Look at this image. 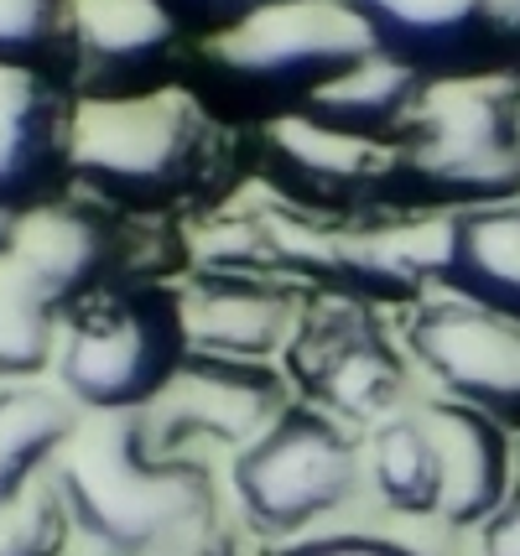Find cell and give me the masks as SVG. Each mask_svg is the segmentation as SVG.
I'll list each match as a JSON object with an SVG mask.
<instances>
[{
  "label": "cell",
  "mask_w": 520,
  "mask_h": 556,
  "mask_svg": "<svg viewBox=\"0 0 520 556\" xmlns=\"http://www.w3.org/2000/svg\"><path fill=\"white\" fill-rule=\"evenodd\" d=\"M250 182V130L199 89L167 84L136 99H78L68 193L125 218L182 224Z\"/></svg>",
  "instance_id": "6da1fadb"
},
{
  "label": "cell",
  "mask_w": 520,
  "mask_h": 556,
  "mask_svg": "<svg viewBox=\"0 0 520 556\" xmlns=\"http://www.w3.org/2000/svg\"><path fill=\"white\" fill-rule=\"evenodd\" d=\"M74 535L100 556H156L219 520L214 468L151 427L147 412L89 416L52 463Z\"/></svg>",
  "instance_id": "7a4b0ae2"
},
{
  "label": "cell",
  "mask_w": 520,
  "mask_h": 556,
  "mask_svg": "<svg viewBox=\"0 0 520 556\" xmlns=\"http://www.w3.org/2000/svg\"><path fill=\"white\" fill-rule=\"evenodd\" d=\"M365 58H375V37L344 0H271L188 52L182 84L255 130L297 115Z\"/></svg>",
  "instance_id": "3957f363"
},
{
  "label": "cell",
  "mask_w": 520,
  "mask_h": 556,
  "mask_svg": "<svg viewBox=\"0 0 520 556\" xmlns=\"http://www.w3.org/2000/svg\"><path fill=\"white\" fill-rule=\"evenodd\" d=\"M520 203V78L427 84L391 141V214H473Z\"/></svg>",
  "instance_id": "277c9868"
},
{
  "label": "cell",
  "mask_w": 520,
  "mask_h": 556,
  "mask_svg": "<svg viewBox=\"0 0 520 556\" xmlns=\"http://www.w3.org/2000/svg\"><path fill=\"white\" fill-rule=\"evenodd\" d=\"M240 235L229 255L281 276L302 296H348L370 307H421L427 287H437V235H417L406 224H328L292 208L234 224Z\"/></svg>",
  "instance_id": "5b68a950"
},
{
  "label": "cell",
  "mask_w": 520,
  "mask_h": 556,
  "mask_svg": "<svg viewBox=\"0 0 520 556\" xmlns=\"http://www.w3.org/2000/svg\"><path fill=\"white\" fill-rule=\"evenodd\" d=\"M188 359L177 281H125L78 302L58 333V386L89 416L147 412Z\"/></svg>",
  "instance_id": "8992f818"
},
{
  "label": "cell",
  "mask_w": 520,
  "mask_h": 556,
  "mask_svg": "<svg viewBox=\"0 0 520 556\" xmlns=\"http://www.w3.org/2000/svg\"><path fill=\"white\" fill-rule=\"evenodd\" d=\"M281 375L302 406L354 427H380L406 412L411 359L385 328L380 307L348 296H307L292 339L281 349Z\"/></svg>",
  "instance_id": "52a82bcc"
},
{
  "label": "cell",
  "mask_w": 520,
  "mask_h": 556,
  "mask_svg": "<svg viewBox=\"0 0 520 556\" xmlns=\"http://www.w3.org/2000/svg\"><path fill=\"white\" fill-rule=\"evenodd\" d=\"M354 484H359L354 432L302 401H292L229 463L240 520L266 541H297L322 515L348 505Z\"/></svg>",
  "instance_id": "ba28073f"
},
{
  "label": "cell",
  "mask_w": 520,
  "mask_h": 556,
  "mask_svg": "<svg viewBox=\"0 0 520 556\" xmlns=\"http://www.w3.org/2000/svg\"><path fill=\"white\" fill-rule=\"evenodd\" d=\"M250 182L307 218L406 224L391 214V141H354L297 115L250 130Z\"/></svg>",
  "instance_id": "9c48e42d"
},
{
  "label": "cell",
  "mask_w": 520,
  "mask_h": 556,
  "mask_svg": "<svg viewBox=\"0 0 520 556\" xmlns=\"http://www.w3.org/2000/svg\"><path fill=\"white\" fill-rule=\"evenodd\" d=\"M375 52L427 84L520 78V0H344Z\"/></svg>",
  "instance_id": "30bf717a"
},
{
  "label": "cell",
  "mask_w": 520,
  "mask_h": 556,
  "mask_svg": "<svg viewBox=\"0 0 520 556\" xmlns=\"http://www.w3.org/2000/svg\"><path fill=\"white\" fill-rule=\"evenodd\" d=\"M406 359L421 364L443 395L464 401L473 412L499 421L505 432L520 427V323L464 307V302H421L411 307L406 328Z\"/></svg>",
  "instance_id": "8fae6325"
},
{
  "label": "cell",
  "mask_w": 520,
  "mask_h": 556,
  "mask_svg": "<svg viewBox=\"0 0 520 556\" xmlns=\"http://www.w3.org/2000/svg\"><path fill=\"white\" fill-rule=\"evenodd\" d=\"M177 296H182L188 354L245 364H281L292 323L307 302L297 287H287L281 276L250 266L229 250L188 270L177 281Z\"/></svg>",
  "instance_id": "7c38bea8"
},
{
  "label": "cell",
  "mask_w": 520,
  "mask_h": 556,
  "mask_svg": "<svg viewBox=\"0 0 520 556\" xmlns=\"http://www.w3.org/2000/svg\"><path fill=\"white\" fill-rule=\"evenodd\" d=\"M297 395L287 386L281 364H245V359H208L188 354L177 380L162 390V401L147 406L151 427L162 442L182 453L199 447H250Z\"/></svg>",
  "instance_id": "4fadbf2b"
},
{
  "label": "cell",
  "mask_w": 520,
  "mask_h": 556,
  "mask_svg": "<svg viewBox=\"0 0 520 556\" xmlns=\"http://www.w3.org/2000/svg\"><path fill=\"white\" fill-rule=\"evenodd\" d=\"M193 42L156 0H78V99H136L182 84Z\"/></svg>",
  "instance_id": "5bb4252c"
},
{
  "label": "cell",
  "mask_w": 520,
  "mask_h": 556,
  "mask_svg": "<svg viewBox=\"0 0 520 556\" xmlns=\"http://www.w3.org/2000/svg\"><path fill=\"white\" fill-rule=\"evenodd\" d=\"M78 94L42 73L0 68V214H37L68 198Z\"/></svg>",
  "instance_id": "9a60e30c"
},
{
  "label": "cell",
  "mask_w": 520,
  "mask_h": 556,
  "mask_svg": "<svg viewBox=\"0 0 520 556\" xmlns=\"http://www.w3.org/2000/svg\"><path fill=\"white\" fill-rule=\"evenodd\" d=\"M421 412H427L437 447H443V515L437 520L458 526V531H479L499 509L510 473H516L510 432L453 395L421 401Z\"/></svg>",
  "instance_id": "2e32d148"
},
{
  "label": "cell",
  "mask_w": 520,
  "mask_h": 556,
  "mask_svg": "<svg viewBox=\"0 0 520 556\" xmlns=\"http://www.w3.org/2000/svg\"><path fill=\"white\" fill-rule=\"evenodd\" d=\"M437 287L464 307L520 323V203L447 218L437 244Z\"/></svg>",
  "instance_id": "e0dca14e"
},
{
  "label": "cell",
  "mask_w": 520,
  "mask_h": 556,
  "mask_svg": "<svg viewBox=\"0 0 520 556\" xmlns=\"http://www.w3.org/2000/svg\"><path fill=\"white\" fill-rule=\"evenodd\" d=\"M421 94H427L421 73L375 52L359 68H348L339 84H328L322 94L307 99L297 110V121H313L322 130L354 136V141H396L401 125L417 115Z\"/></svg>",
  "instance_id": "ac0fdd59"
},
{
  "label": "cell",
  "mask_w": 520,
  "mask_h": 556,
  "mask_svg": "<svg viewBox=\"0 0 520 556\" xmlns=\"http://www.w3.org/2000/svg\"><path fill=\"white\" fill-rule=\"evenodd\" d=\"M78 427L84 412L68 395H52L31 380L0 386V509L42 484V473L63 458Z\"/></svg>",
  "instance_id": "d6986e66"
},
{
  "label": "cell",
  "mask_w": 520,
  "mask_h": 556,
  "mask_svg": "<svg viewBox=\"0 0 520 556\" xmlns=\"http://www.w3.org/2000/svg\"><path fill=\"white\" fill-rule=\"evenodd\" d=\"M370 484L396 515L437 520L443 515V447L427 412L406 406L370 432Z\"/></svg>",
  "instance_id": "ffe728a7"
},
{
  "label": "cell",
  "mask_w": 520,
  "mask_h": 556,
  "mask_svg": "<svg viewBox=\"0 0 520 556\" xmlns=\"http://www.w3.org/2000/svg\"><path fill=\"white\" fill-rule=\"evenodd\" d=\"M0 68L42 73L74 89L78 0H0Z\"/></svg>",
  "instance_id": "44dd1931"
},
{
  "label": "cell",
  "mask_w": 520,
  "mask_h": 556,
  "mask_svg": "<svg viewBox=\"0 0 520 556\" xmlns=\"http://www.w3.org/2000/svg\"><path fill=\"white\" fill-rule=\"evenodd\" d=\"M58 333H63V323L0 261V386L37 380L58 359Z\"/></svg>",
  "instance_id": "7402d4cb"
},
{
  "label": "cell",
  "mask_w": 520,
  "mask_h": 556,
  "mask_svg": "<svg viewBox=\"0 0 520 556\" xmlns=\"http://www.w3.org/2000/svg\"><path fill=\"white\" fill-rule=\"evenodd\" d=\"M74 520L52 479L31 484L22 500L0 509V556H68Z\"/></svg>",
  "instance_id": "603a6c76"
},
{
  "label": "cell",
  "mask_w": 520,
  "mask_h": 556,
  "mask_svg": "<svg viewBox=\"0 0 520 556\" xmlns=\"http://www.w3.org/2000/svg\"><path fill=\"white\" fill-rule=\"evenodd\" d=\"M177 26H182V37L199 48L208 37H219L229 26H240L250 11H261L266 0H156Z\"/></svg>",
  "instance_id": "cb8c5ba5"
},
{
  "label": "cell",
  "mask_w": 520,
  "mask_h": 556,
  "mask_svg": "<svg viewBox=\"0 0 520 556\" xmlns=\"http://www.w3.org/2000/svg\"><path fill=\"white\" fill-rule=\"evenodd\" d=\"M479 556H520V447H516V473L499 509L479 526Z\"/></svg>",
  "instance_id": "d4e9b609"
},
{
  "label": "cell",
  "mask_w": 520,
  "mask_h": 556,
  "mask_svg": "<svg viewBox=\"0 0 520 556\" xmlns=\"http://www.w3.org/2000/svg\"><path fill=\"white\" fill-rule=\"evenodd\" d=\"M276 556H421L401 541H385V535H307V541H292L287 552Z\"/></svg>",
  "instance_id": "484cf974"
},
{
  "label": "cell",
  "mask_w": 520,
  "mask_h": 556,
  "mask_svg": "<svg viewBox=\"0 0 520 556\" xmlns=\"http://www.w3.org/2000/svg\"><path fill=\"white\" fill-rule=\"evenodd\" d=\"M156 556H240V546H234V535H229L219 520H214V526H203V531L182 535V541H173L167 552H156Z\"/></svg>",
  "instance_id": "4316f807"
},
{
  "label": "cell",
  "mask_w": 520,
  "mask_h": 556,
  "mask_svg": "<svg viewBox=\"0 0 520 556\" xmlns=\"http://www.w3.org/2000/svg\"><path fill=\"white\" fill-rule=\"evenodd\" d=\"M16 224H22L16 214H0V255H5V250H11V240H16Z\"/></svg>",
  "instance_id": "83f0119b"
},
{
  "label": "cell",
  "mask_w": 520,
  "mask_h": 556,
  "mask_svg": "<svg viewBox=\"0 0 520 556\" xmlns=\"http://www.w3.org/2000/svg\"><path fill=\"white\" fill-rule=\"evenodd\" d=\"M89 556H100V552H89Z\"/></svg>",
  "instance_id": "f1b7e54d"
},
{
  "label": "cell",
  "mask_w": 520,
  "mask_h": 556,
  "mask_svg": "<svg viewBox=\"0 0 520 556\" xmlns=\"http://www.w3.org/2000/svg\"><path fill=\"white\" fill-rule=\"evenodd\" d=\"M266 5H271V0H266Z\"/></svg>",
  "instance_id": "f546056e"
}]
</instances>
